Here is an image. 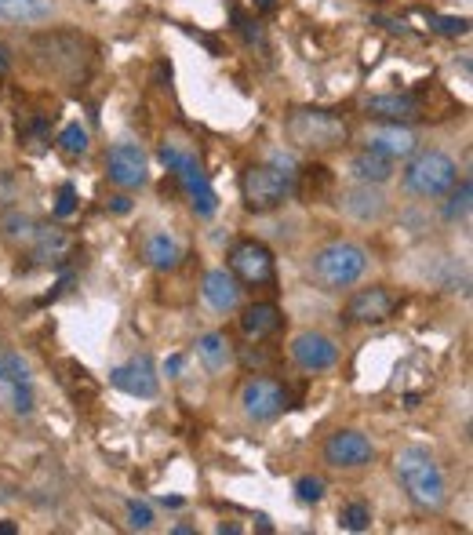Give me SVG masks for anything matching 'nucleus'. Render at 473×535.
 I'll return each instance as SVG.
<instances>
[{
    "mask_svg": "<svg viewBox=\"0 0 473 535\" xmlns=\"http://www.w3.org/2000/svg\"><path fill=\"white\" fill-rule=\"evenodd\" d=\"M393 470H397L404 492L419 510H441L448 503V477H444L441 463L426 448H401L397 459H393Z\"/></svg>",
    "mask_w": 473,
    "mask_h": 535,
    "instance_id": "obj_1",
    "label": "nucleus"
},
{
    "mask_svg": "<svg viewBox=\"0 0 473 535\" xmlns=\"http://www.w3.org/2000/svg\"><path fill=\"white\" fill-rule=\"evenodd\" d=\"M368 248L357 241H332L317 248L310 259V277L321 284L324 292H343L353 288L368 273Z\"/></svg>",
    "mask_w": 473,
    "mask_h": 535,
    "instance_id": "obj_2",
    "label": "nucleus"
},
{
    "mask_svg": "<svg viewBox=\"0 0 473 535\" xmlns=\"http://www.w3.org/2000/svg\"><path fill=\"white\" fill-rule=\"evenodd\" d=\"M459 182V164L448 157L444 150H423L412 153V161L404 168V193L419 197V201H437Z\"/></svg>",
    "mask_w": 473,
    "mask_h": 535,
    "instance_id": "obj_3",
    "label": "nucleus"
},
{
    "mask_svg": "<svg viewBox=\"0 0 473 535\" xmlns=\"http://www.w3.org/2000/svg\"><path fill=\"white\" fill-rule=\"evenodd\" d=\"M288 139L299 146V150H339L350 135L343 117H335L332 110H295L284 124Z\"/></svg>",
    "mask_w": 473,
    "mask_h": 535,
    "instance_id": "obj_4",
    "label": "nucleus"
},
{
    "mask_svg": "<svg viewBox=\"0 0 473 535\" xmlns=\"http://www.w3.org/2000/svg\"><path fill=\"white\" fill-rule=\"evenodd\" d=\"M295 190V172H281L277 164H252L241 179L244 204L252 212H273L281 208Z\"/></svg>",
    "mask_w": 473,
    "mask_h": 535,
    "instance_id": "obj_5",
    "label": "nucleus"
},
{
    "mask_svg": "<svg viewBox=\"0 0 473 535\" xmlns=\"http://www.w3.org/2000/svg\"><path fill=\"white\" fill-rule=\"evenodd\" d=\"M161 161L168 164V172H175V179L186 186V193L193 197V208H197V215H204V219H208V215H215V208H219V197H215L208 175L201 172L197 157H193V153L175 150V146H164Z\"/></svg>",
    "mask_w": 473,
    "mask_h": 535,
    "instance_id": "obj_6",
    "label": "nucleus"
},
{
    "mask_svg": "<svg viewBox=\"0 0 473 535\" xmlns=\"http://www.w3.org/2000/svg\"><path fill=\"white\" fill-rule=\"evenodd\" d=\"M241 408L255 423H270L288 408V390L273 379H248L241 386Z\"/></svg>",
    "mask_w": 473,
    "mask_h": 535,
    "instance_id": "obj_7",
    "label": "nucleus"
},
{
    "mask_svg": "<svg viewBox=\"0 0 473 535\" xmlns=\"http://www.w3.org/2000/svg\"><path fill=\"white\" fill-rule=\"evenodd\" d=\"M375 459V445L361 430H339L324 441V463L335 470H361Z\"/></svg>",
    "mask_w": 473,
    "mask_h": 535,
    "instance_id": "obj_8",
    "label": "nucleus"
},
{
    "mask_svg": "<svg viewBox=\"0 0 473 535\" xmlns=\"http://www.w3.org/2000/svg\"><path fill=\"white\" fill-rule=\"evenodd\" d=\"M230 270L244 284H270L273 281V252L262 241H241L233 244Z\"/></svg>",
    "mask_w": 473,
    "mask_h": 535,
    "instance_id": "obj_9",
    "label": "nucleus"
},
{
    "mask_svg": "<svg viewBox=\"0 0 473 535\" xmlns=\"http://www.w3.org/2000/svg\"><path fill=\"white\" fill-rule=\"evenodd\" d=\"M339 208H343L346 219H353V223H383L386 212H390V201H386V193L379 190V186H372V182H357L353 190H346L343 197H339Z\"/></svg>",
    "mask_w": 473,
    "mask_h": 535,
    "instance_id": "obj_10",
    "label": "nucleus"
},
{
    "mask_svg": "<svg viewBox=\"0 0 473 535\" xmlns=\"http://www.w3.org/2000/svg\"><path fill=\"white\" fill-rule=\"evenodd\" d=\"M146 172H150V164H146V153L142 146L135 142H117L106 157V175H110L113 186H121V190H135L146 182Z\"/></svg>",
    "mask_w": 473,
    "mask_h": 535,
    "instance_id": "obj_11",
    "label": "nucleus"
},
{
    "mask_svg": "<svg viewBox=\"0 0 473 535\" xmlns=\"http://www.w3.org/2000/svg\"><path fill=\"white\" fill-rule=\"evenodd\" d=\"M364 146L390 157V161H401V157H412L419 150V135L412 128H404L401 121H386L364 132Z\"/></svg>",
    "mask_w": 473,
    "mask_h": 535,
    "instance_id": "obj_12",
    "label": "nucleus"
},
{
    "mask_svg": "<svg viewBox=\"0 0 473 535\" xmlns=\"http://www.w3.org/2000/svg\"><path fill=\"white\" fill-rule=\"evenodd\" d=\"M393 310H397V295H393L390 288H383V284H375V288H364V292H357L350 303H346V321L383 324L393 317Z\"/></svg>",
    "mask_w": 473,
    "mask_h": 535,
    "instance_id": "obj_13",
    "label": "nucleus"
},
{
    "mask_svg": "<svg viewBox=\"0 0 473 535\" xmlns=\"http://www.w3.org/2000/svg\"><path fill=\"white\" fill-rule=\"evenodd\" d=\"M292 357L302 372H328L339 361V346L324 332H299L292 339Z\"/></svg>",
    "mask_w": 473,
    "mask_h": 535,
    "instance_id": "obj_14",
    "label": "nucleus"
},
{
    "mask_svg": "<svg viewBox=\"0 0 473 535\" xmlns=\"http://www.w3.org/2000/svg\"><path fill=\"white\" fill-rule=\"evenodd\" d=\"M110 383L131 397H157V390H161V386H157V372H153V361L146 354L121 364V368H113Z\"/></svg>",
    "mask_w": 473,
    "mask_h": 535,
    "instance_id": "obj_15",
    "label": "nucleus"
},
{
    "mask_svg": "<svg viewBox=\"0 0 473 535\" xmlns=\"http://www.w3.org/2000/svg\"><path fill=\"white\" fill-rule=\"evenodd\" d=\"M204 299H208L212 310L230 313V310H237V303H241V284H237V277L226 270H208L204 273Z\"/></svg>",
    "mask_w": 473,
    "mask_h": 535,
    "instance_id": "obj_16",
    "label": "nucleus"
},
{
    "mask_svg": "<svg viewBox=\"0 0 473 535\" xmlns=\"http://www.w3.org/2000/svg\"><path fill=\"white\" fill-rule=\"evenodd\" d=\"M55 15V0H0V22L37 26Z\"/></svg>",
    "mask_w": 473,
    "mask_h": 535,
    "instance_id": "obj_17",
    "label": "nucleus"
},
{
    "mask_svg": "<svg viewBox=\"0 0 473 535\" xmlns=\"http://www.w3.org/2000/svg\"><path fill=\"white\" fill-rule=\"evenodd\" d=\"M364 106H368V113L383 117V121H415L423 113V102L415 95H375Z\"/></svg>",
    "mask_w": 473,
    "mask_h": 535,
    "instance_id": "obj_18",
    "label": "nucleus"
},
{
    "mask_svg": "<svg viewBox=\"0 0 473 535\" xmlns=\"http://www.w3.org/2000/svg\"><path fill=\"white\" fill-rule=\"evenodd\" d=\"M350 175L357 182H372V186H383L386 179L393 175V161L383 157V153H375L364 146L361 153H353L350 157Z\"/></svg>",
    "mask_w": 473,
    "mask_h": 535,
    "instance_id": "obj_19",
    "label": "nucleus"
},
{
    "mask_svg": "<svg viewBox=\"0 0 473 535\" xmlns=\"http://www.w3.org/2000/svg\"><path fill=\"white\" fill-rule=\"evenodd\" d=\"M197 357L212 375H222L233 364V346L222 332H208L197 339Z\"/></svg>",
    "mask_w": 473,
    "mask_h": 535,
    "instance_id": "obj_20",
    "label": "nucleus"
},
{
    "mask_svg": "<svg viewBox=\"0 0 473 535\" xmlns=\"http://www.w3.org/2000/svg\"><path fill=\"white\" fill-rule=\"evenodd\" d=\"M281 328V310L273 303H252L248 310L241 313V332L248 339H266Z\"/></svg>",
    "mask_w": 473,
    "mask_h": 535,
    "instance_id": "obj_21",
    "label": "nucleus"
},
{
    "mask_svg": "<svg viewBox=\"0 0 473 535\" xmlns=\"http://www.w3.org/2000/svg\"><path fill=\"white\" fill-rule=\"evenodd\" d=\"M146 259H150L153 270H175L182 259V248L168 230L150 233V241H146Z\"/></svg>",
    "mask_w": 473,
    "mask_h": 535,
    "instance_id": "obj_22",
    "label": "nucleus"
},
{
    "mask_svg": "<svg viewBox=\"0 0 473 535\" xmlns=\"http://www.w3.org/2000/svg\"><path fill=\"white\" fill-rule=\"evenodd\" d=\"M33 237H37V241H33V259H37V263H59V259H66V252H70V237L62 230H37Z\"/></svg>",
    "mask_w": 473,
    "mask_h": 535,
    "instance_id": "obj_23",
    "label": "nucleus"
},
{
    "mask_svg": "<svg viewBox=\"0 0 473 535\" xmlns=\"http://www.w3.org/2000/svg\"><path fill=\"white\" fill-rule=\"evenodd\" d=\"M448 197V208H444V219L448 223H466L470 219V197H473V190H470V179H463V182H455L452 190L444 193Z\"/></svg>",
    "mask_w": 473,
    "mask_h": 535,
    "instance_id": "obj_24",
    "label": "nucleus"
},
{
    "mask_svg": "<svg viewBox=\"0 0 473 535\" xmlns=\"http://www.w3.org/2000/svg\"><path fill=\"white\" fill-rule=\"evenodd\" d=\"M0 383H30V364L22 361L19 354H8V350H0Z\"/></svg>",
    "mask_w": 473,
    "mask_h": 535,
    "instance_id": "obj_25",
    "label": "nucleus"
},
{
    "mask_svg": "<svg viewBox=\"0 0 473 535\" xmlns=\"http://www.w3.org/2000/svg\"><path fill=\"white\" fill-rule=\"evenodd\" d=\"M339 525H343L346 532H368V525H372L368 503H346L343 510H339Z\"/></svg>",
    "mask_w": 473,
    "mask_h": 535,
    "instance_id": "obj_26",
    "label": "nucleus"
},
{
    "mask_svg": "<svg viewBox=\"0 0 473 535\" xmlns=\"http://www.w3.org/2000/svg\"><path fill=\"white\" fill-rule=\"evenodd\" d=\"M59 146L66 157H81V153H88V132H84L81 124H66L59 135Z\"/></svg>",
    "mask_w": 473,
    "mask_h": 535,
    "instance_id": "obj_27",
    "label": "nucleus"
},
{
    "mask_svg": "<svg viewBox=\"0 0 473 535\" xmlns=\"http://www.w3.org/2000/svg\"><path fill=\"white\" fill-rule=\"evenodd\" d=\"M430 26L444 37H466L470 33V22L455 19V15H430Z\"/></svg>",
    "mask_w": 473,
    "mask_h": 535,
    "instance_id": "obj_28",
    "label": "nucleus"
},
{
    "mask_svg": "<svg viewBox=\"0 0 473 535\" xmlns=\"http://www.w3.org/2000/svg\"><path fill=\"white\" fill-rule=\"evenodd\" d=\"M295 495H299L302 503H321L324 481L321 477H299V481H295Z\"/></svg>",
    "mask_w": 473,
    "mask_h": 535,
    "instance_id": "obj_29",
    "label": "nucleus"
},
{
    "mask_svg": "<svg viewBox=\"0 0 473 535\" xmlns=\"http://www.w3.org/2000/svg\"><path fill=\"white\" fill-rule=\"evenodd\" d=\"M128 525L135 528V532H146V528H153V510L146 503H139V499H131V503H128Z\"/></svg>",
    "mask_w": 473,
    "mask_h": 535,
    "instance_id": "obj_30",
    "label": "nucleus"
},
{
    "mask_svg": "<svg viewBox=\"0 0 473 535\" xmlns=\"http://www.w3.org/2000/svg\"><path fill=\"white\" fill-rule=\"evenodd\" d=\"M73 208H77V190H73L70 182L59 190V204H55V215L59 219H66V215H73Z\"/></svg>",
    "mask_w": 473,
    "mask_h": 535,
    "instance_id": "obj_31",
    "label": "nucleus"
},
{
    "mask_svg": "<svg viewBox=\"0 0 473 535\" xmlns=\"http://www.w3.org/2000/svg\"><path fill=\"white\" fill-rule=\"evenodd\" d=\"M15 412H33V390L30 383H15Z\"/></svg>",
    "mask_w": 473,
    "mask_h": 535,
    "instance_id": "obj_32",
    "label": "nucleus"
},
{
    "mask_svg": "<svg viewBox=\"0 0 473 535\" xmlns=\"http://www.w3.org/2000/svg\"><path fill=\"white\" fill-rule=\"evenodd\" d=\"M179 372H182V357L175 354L172 361H168V375H179Z\"/></svg>",
    "mask_w": 473,
    "mask_h": 535,
    "instance_id": "obj_33",
    "label": "nucleus"
},
{
    "mask_svg": "<svg viewBox=\"0 0 473 535\" xmlns=\"http://www.w3.org/2000/svg\"><path fill=\"white\" fill-rule=\"evenodd\" d=\"M252 4L259 11H273V8H277V0H252Z\"/></svg>",
    "mask_w": 473,
    "mask_h": 535,
    "instance_id": "obj_34",
    "label": "nucleus"
},
{
    "mask_svg": "<svg viewBox=\"0 0 473 535\" xmlns=\"http://www.w3.org/2000/svg\"><path fill=\"white\" fill-rule=\"evenodd\" d=\"M113 208H117V212H128V208H131L128 197H113Z\"/></svg>",
    "mask_w": 473,
    "mask_h": 535,
    "instance_id": "obj_35",
    "label": "nucleus"
},
{
    "mask_svg": "<svg viewBox=\"0 0 473 535\" xmlns=\"http://www.w3.org/2000/svg\"><path fill=\"white\" fill-rule=\"evenodd\" d=\"M15 532H19V528L11 525V521H0V535H15Z\"/></svg>",
    "mask_w": 473,
    "mask_h": 535,
    "instance_id": "obj_36",
    "label": "nucleus"
},
{
    "mask_svg": "<svg viewBox=\"0 0 473 535\" xmlns=\"http://www.w3.org/2000/svg\"><path fill=\"white\" fill-rule=\"evenodd\" d=\"M8 70V48H4V44H0V73Z\"/></svg>",
    "mask_w": 473,
    "mask_h": 535,
    "instance_id": "obj_37",
    "label": "nucleus"
}]
</instances>
